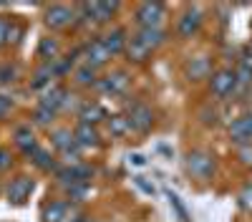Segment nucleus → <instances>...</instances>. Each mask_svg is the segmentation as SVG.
Wrapping results in <instances>:
<instances>
[{"label": "nucleus", "instance_id": "obj_1", "mask_svg": "<svg viewBox=\"0 0 252 222\" xmlns=\"http://www.w3.org/2000/svg\"><path fill=\"white\" fill-rule=\"evenodd\" d=\"M187 169L197 179H209L215 172V157L207 152H192L187 157Z\"/></svg>", "mask_w": 252, "mask_h": 222}, {"label": "nucleus", "instance_id": "obj_2", "mask_svg": "<svg viewBox=\"0 0 252 222\" xmlns=\"http://www.w3.org/2000/svg\"><path fill=\"white\" fill-rule=\"evenodd\" d=\"M164 15H166V10L161 3H144L136 10V20L141 23V28H159Z\"/></svg>", "mask_w": 252, "mask_h": 222}, {"label": "nucleus", "instance_id": "obj_3", "mask_svg": "<svg viewBox=\"0 0 252 222\" xmlns=\"http://www.w3.org/2000/svg\"><path fill=\"white\" fill-rule=\"evenodd\" d=\"M235 89H237V76H235V71H217V73L212 76V94H215L217 98H227Z\"/></svg>", "mask_w": 252, "mask_h": 222}, {"label": "nucleus", "instance_id": "obj_4", "mask_svg": "<svg viewBox=\"0 0 252 222\" xmlns=\"http://www.w3.org/2000/svg\"><path fill=\"white\" fill-rule=\"evenodd\" d=\"M152 124H154V114H152L149 106L134 104V106L129 109V127H131L134 131H146Z\"/></svg>", "mask_w": 252, "mask_h": 222}, {"label": "nucleus", "instance_id": "obj_5", "mask_svg": "<svg viewBox=\"0 0 252 222\" xmlns=\"http://www.w3.org/2000/svg\"><path fill=\"white\" fill-rule=\"evenodd\" d=\"M31 192H33V179L18 177V179L10 182V187H8V199L13 202V205H23Z\"/></svg>", "mask_w": 252, "mask_h": 222}, {"label": "nucleus", "instance_id": "obj_6", "mask_svg": "<svg viewBox=\"0 0 252 222\" xmlns=\"http://www.w3.org/2000/svg\"><path fill=\"white\" fill-rule=\"evenodd\" d=\"M43 217H46V222H71V217H76V210L68 202H53V205L46 207Z\"/></svg>", "mask_w": 252, "mask_h": 222}, {"label": "nucleus", "instance_id": "obj_7", "mask_svg": "<svg viewBox=\"0 0 252 222\" xmlns=\"http://www.w3.org/2000/svg\"><path fill=\"white\" fill-rule=\"evenodd\" d=\"M229 136H232V141H237V144H250L252 139V116H242L237 119L232 127H229Z\"/></svg>", "mask_w": 252, "mask_h": 222}, {"label": "nucleus", "instance_id": "obj_8", "mask_svg": "<svg viewBox=\"0 0 252 222\" xmlns=\"http://www.w3.org/2000/svg\"><path fill=\"white\" fill-rule=\"evenodd\" d=\"M199 26H202V13H199V8H189V10L179 18V33H182L184 38L194 35V33L199 31Z\"/></svg>", "mask_w": 252, "mask_h": 222}, {"label": "nucleus", "instance_id": "obj_9", "mask_svg": "<svg viewBox=\"0 0 252 222\" xmlns=\"http://www.w3.org/2000/svg\"><path fill=\"white\" fill-rule=\"evenodd\" d=\"M71 18H73L71 8H66V5H51L48 13H46V23L51 28H63V26L71 23Z\"/></svg>", "mask_w": 252, "mask_h": 222}, {"label": "nucleus", "instance_id": "obj_10", "mask_svg": "<svg viewBox=\"0 0 252 222\" xmlns=\"http://www.w3.org/2000/svg\"><path fill=\"white\" fill-rule=\"evenodd\" d=\"M106 58H111V53L106 51V46H103L101 40H94V43L86 48V66H91V68L106 63Z\"/></svg>", "mask_w": 252, "mask_h": 222}, {"label": "nucleus", "instance_id": "obj_11", "mask_svg": "<svg viewBox=\"0 0 252 222\" xmlns=\"http://www.w3.org/2000/svg\"><path fill=\"white\" fill-rule=\"evenodd\" d=\"M136 38L152 51V48H157V46L164 43V31H161V28H141Z\"/></svg>", "mask_w": 252, "mask_h": 222}, {"label": "nucleus", "instance_id": "obj_12", "mask_svg": "<svg viewBox=\"0 0 252 222\" xmlns=\"http://www.w3.org/2000/svg\"><path fill=\"white\" fill-rule=\"evenodd\" d=\"M91 15H94V20H98V23H103V20H109L111 15H114V10L119 8L116 3H91V5H83Z\"/></svg>", "mask_w": 252, "mask_h": 222}, {"label": "nucleus", "instance_id": "obj_13", "mask_svg": "<svg viewBox=\"0 0 252 222\" xmlns=\"http://www.w3.org/2000/svg\"><path fill=\"white\" fill-rule=\"evenodd\" d=\"M103 91H109V94H124L126 91V86H129V78H126V73H111L106 81H103Z\"/></svg>", "mask_w": 252, "mask_h": 222}, {"label": "nucleus", "instance_id": "obj_14", "mask_svg": "<svg viewBox=\"0 0 252 222\" xmlns=\"http://www.w3.org/2000/svg\"><path fill=\"white\" fill-rule=\"evenodd\" d=\"M76 141H78L81 147H96V144H98V134H96V129H94V127L81 124V127H78V131H76Z\"/></svg>", "mask_w": 252, "mask_h": 222}, {"label": "nucleus", "instance_id": "obj_15", "mask_svg": "<svg viewBox=\"0 0 252 222\" xmlns=\"http://www.w3.org/2000/svg\"><path fill=\"white\" fill-rule=\"evenodd\" d=\"M101 43L106 46V51L114 56V53H119L121 48H124V31H111L109 35H103L101 38Z\"/></svg>", "mask_w": 252, "mask_h": 222}, {"label": "nucleus", "instance_id": "obj_16", "mask_svg": "<svg viewBox=\"0 0 252 222\" xmlns=\"http://www.w3.org/2000/svg\"><path fill=\"white\" fill-rule=\"evenodd\" d=\"M15 141H18V147L23 149V152H33L35 149V141H33V131L28 129V127H20L18 131H15Z\"/></svg>", "mask_w": 252, "mask_h": 222}, {"label": "nucleus", "instance_id": "obj_17", "mask_svg": "<svg viewBox=\"0 0 252 222\" xmlns=\"http://www.w3.org/2000/svg\"><path fill=\"white\" fill-rule=\"evenodd\" d=\"M126 51H129V56H131L134 61H144L146 56H149V53H152V51H149V48H146V46L141 43V40H139L136 35H134V38L129 40V43H126Z\"/></svg>", "mask_w": 252, "mask_h": 222}, {"label": "nucleus", "instance_id": "obj_18", "mask_svg": "<svg viewBox=\"0 0 252 222\" xmlns=\"http://www.w3.org/2000/svg\"><path fill=\"white\" fill-rule=\"evenodd\" d=\"M63 98H66V91H63V89H51L48 94H46V98H43V106L46 109H51V111H56L61 104H63Z\"/></svg>", "mask_w": 252, "mask_h": 222}, {"label": "nucleus", "instance_id": "obj_19", "mask_svg": "<svg viewBox=\"0 0 252 222\" xmlns=\"http://www.w3.org/2000/svg\"><path fill=\"white\" fill-rule=\"evenodd\" d=\"M207 71H209L207 58H194V61H192V66H189V76H192V78H204Z\"/></svg>", "mask_w": 252, "mask_h": 222}, {"label": "nucleus", "instance_id": "obj_20", "mask_svg": "<svg viewBox=\"0 0 252 222\" xmlns=\"http://www.w3.org/2000/svg\"><path fill=\"white\" fill-rule=\"evenodd\" d=\"M109 129H111V134L121 136V134L129 131L131 127H129V119H124V116H114V119L109 121Z\"/></svg>", "mask_w": 252, "mask_h": 222}, {"label": "nucleus", "instance_id": "obj_21", "mask_svg": "<svg viewBox=\"0 0 252 222\" xmlns=\"http://www.w3.org/2000/svg\"><path fill=\"white\" fill-rule=\"evenodd\" d=\"M98 116H103V111H101V106H96V104H89L86 109H83V114H81L83 124H94V121H98Z\"/></svg>", "mask_w": 252, "mask_h": 222}, {"label": "nucleus", "instance_id": "obj_22", "mask_svg": "<svg viewBox=\"0 0 252 222\" xmlns=\"http://www.w3.org/2000/svg\"><path fill=\"white\" fill-rule=\"evenodd\" d=\"M38 53L43 56V58H53V56L58 53V43H56V40H51V38H43V40H40Z\"/></svg>", "mask_w": 252, "mask_h": 222}, {"label": "nucleus", "instance_id": "obj_23", "mask_svg": "<svg viewBox=\"0 0 252 222\" xmlns=\"http://www.w3.org/2000/svg\"><path fill=\"white\" fill-rule=\"evenodd\" d=\"M71 131H56L53 134V144L58 147V149H63V152H68L71 149Z\"/></svg>", "mask_w": 252, "mask_h": 222}, {"label": "nucleus", "instance_id": "obj_24", "mask_svg": "<svg viewBox=\"0 0 252 222\" xmlns=\"http://www.w3.org/2000/svg\"><path fill=\"white\" fill-rule=\"evenodd\" d=\"M240 207L245 212H252V185H245V190L240 192Z\"/></svg>", "mask_w": 252, "mask_h": 222}, {"label": "nucleus", "instance_id": "obj_25", "mask_svg": "<svg viewBox=\"0 0 252 222\" xmlns=\"http://www.w3.org/2000/svg\"><path fill=\"white\" fill-rule=\"evenodd\" d=\"M166 197H169V205H172V207L177 210V215H179V220H182V222H187V210L182 207V202H179V197H177V194H172V192H169V194H166Z\"/></svg>", "mask_w": 252, "mask_h": 222}, {"label": "nucleus", "instance_id": "obj_26", "mask_svg": "<svg viewBox=\"0 0 252 222\" xmlns=\"http://www.w3.org/2000/svg\"><path fill=\"white\" fill-rule=\"evenodd\" d=\"M31 154L35 157V164H38L40 169H48V167H51V161H48V154H46L43 149H33Z\"/></svg>", "mask_w": 252, "mask_h": 222}, {"label": "nucleus", "instance_id": "obj_27", "mask_svg": "<svg viewBox=\"0 0 252 222\" xmlns=\"http://www.w3.org/2000/svg\"><path fill=\"white\" fill-rule=\"evenodd\" d=\"M76 78L81 81V84H91V81H94V68H91V66H83V68H78Z\"/></svg>", "mask_w": 252, "mask_h": 222}, {"label": "nucleus", "instance_id": "obj_28", "mask_svg": "<svg viewBox=\"0 0 252 222\" xmlns=\"http://www.w3.org/2000/svg\"><path fill=\"white\" fill-rule=\"evenodd\" d=\"M13 76H15V68H13L10 63L0 66V84H8V81H13Z\"/></svg>", "mask_w": 252, "mask_h": 222}, {"label": "nucleus", "instance_id": "obj_29", "mask_svg": "<svg viewBox=\"0 0 252 222\" xmlns=\"http://www.w3.org/2000/svg\"><path fill=\"white\" fill-rule=\"evenodd\" d=\"M51 119H53V111L46 109V106H40V109L35 111V121H38V124H48Z\"/></svg>", "mask_w": 252, "mask_h": 222}, {"label": "nucleus", "instance_id": "obj_30", "mask_svg": "<svg viewBox=\"0 0 252 222\" xmlns=\"http://www.w3.org/2000/svg\"><path fill=\"white\" fill-rule=\"evenodd\" d=\"M10 161H13V157H10L5 149H0V169H8Z\"/></svg>", "mask_w": 252, "mask_h": 222}, {"label": "nucleus", "instance_id": "obj_31", "mask_svg": "<svg viewBox=\"0 0 252 222\" xmlns=\"http://www.w3.org/2000/svg\"><path fill=\"white\" fill-rule=\"evenodd\" d=\"M8 20H3V18H0V46H3L5 43V40H8Z\"/></svg>", "mask_w": 252, "mask_h": 222}, {"label": "nucleus", "instance_id": "obj_32", "mask_svg": "<svg viewBox=\"0 0 252 222\" xmlns=\"http://www.w3.org/2000/svg\"><path fill=\"white\" fill-rule=\"evenodd\" d=\"M136 185H139L146 194H154V185H149V182H146L144 177H136Z\"/></svg>", "mask_w": 252, "mask_h": 222}, {"label": "nucleus", "instance_id": "obj_33", "mask_svg": "<svg viewBox=\"0 0 252 222\" xmlns=\"http://www.w3.org/2000/svg\"><path fill=\"white\" fill-rule=\"evenodd\" d=\"M8 111H10V98L0 94V116H5Z\"/></svg>", "mask_w": 252, "mask_h": 222}, {"label": "nucleus", "instance_id": "obj_34", "mask_svg": "<svg viewBox=\"0 0 252 222\" xmlns=\"http://www.w3.org/2000/svg\"><path fill=\"white\" fill-rule=\"evenodd\" d=\"M240 154H242V161H245V164H252V147H242Z\"/></svg>", "mask_w": 252, "mask_h": 222}, {"label": "nucleus", "instance_id": "obj_35", "mask_svg": "<svg viewBox=\"0 0 252 222\" xmlns=\"http://www.w3.org/2000/svg\"><path fill=\"white\" fill-rule=\"evenodd\" d=\"M131 161H134V164H139V167H141V164H144V161H146V159H144L141 154H134V157H131Z\"/></svg>", "mask_w": 252, "mask_h": 222}, {"label": "nucleus", "instance_id": "obj_36", "mask_svg": "<svg viewBox=\"0 0 252 222\" xmlns=\"http://www.w3.org/2000/svg\"><path fill=\"white\" fill-rule=\"evenodd\" d=\"M76 222H98V220H76Z\"/></svg>", "mask_w": 252, "mask_h": 222}]
</instances>
